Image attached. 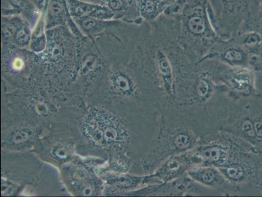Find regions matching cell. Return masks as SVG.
<instances>
[{"label":"cell","mask_w":262,"mask_h":197,"mask_svg":"<svg viewBox=\"0 0 262 197\" xmlns=\"http://www.w3.org/2000/svg\"><path fill=\"white\" fill-rule=\"evenodd\" d=\"M224 130L262 154V91L257 90L249 96L233 98Z\"/></svg>","instance_id":"obj_1"},{"label":"cell","mask_w":262,"mask_h":197,"mask_svg":"<svg viewBox=\"0 0 262 197\" xmlns=\"http://www.w3.org/2000/svg\"><path fill=\"white\" fill-rule=\"evenodd\" d=\"M253 0H210L216 33L223 39L234 36L247 18Z\"/></svg>","instance_id":"obj_2"},{"label":"cell","mask_w":262,"mask_h":197,"mask_svg":"<svg viewBox=\"0 0 262 197\" xmlns=\"http://www.w3.org/2000/svg\"><path fill=\"white\" fill-rule=\"evenodd\" d=\"M217 77L233 97L247 96L257 91L256 73L250 68L233 67L223 63Z\"/></svg>","instance_id":"obj_3"},{"label":"cell","mask_w":262,"mask_h":197,"mask_svg":"<svg viewBox=\"0 0 262 197\" xmlns=\"http://www.w3.org/2000/svg\"><path fill=\"white\" fill-rule=\"evenodd\" d=\"M213 55L216 60L230 67H247L249 55L234 37L228 39H221L214 45Z\"/></svg>","instance_id":"obj_4"},{"label":"cell","mask_w":262,"mask_h":197,"mask_svg":"<svg viewBox=\"0 0 262 197\" xmlns=\"http://www.w3.org/2000/svg\"><path fill=\"white\" fill-rule=\"evenodd\" d=\"M105 121L100 115L94 114L89 116L84 124L85 135L95 144L101 145L117 139L116 129Z\"/></svg>","instance_id":"obj_5"},{"label":"cell","mask_w":262,"mask_h":197,"mask_svg":"<svg viewBox=\"0 0 262 197\" xmlns=\"http://www.w3.org/2000/svg\"><path fill=\"white\" fill-rule=\"evenodd\" d=\"M246 31L256 32L262 40V0H253L250 13L237 33Z\"/></svg>","instance_id":"obj_6"},{"label":"cell","mask_w":262,"mask_h":197,"mask_svg":"<svg viewBox=\"0 0 262 197\" xmlns=\"http://www.w3.org/2000/svg\"><path fill=\"white\" fill-rule=\"evenodd\" d=\"M237 41L250 56L260 54L262 50L260 36L254 31L237 33L234 36Z\"/></svg>","instance_id":"obj_7"},{"label":"cell","mask_w":262,"mask_h":197,"mask_svg":"<svg viewBox=\"0 0 262 197\" xmlns=\"http://www.w3.org/2000/svg\"><path fill=\"white\" fill-rule=\"evenodd\" d=\"M31 137V133L28 130L19 129L11 135L10 141L13 145H23L29 141Z\"/></svg>","instance_id":"obj_8"},{"label":"cell","mask_w":262,"mask_h":197,"mask_svg":"<svg viewBox=\"0 0 262 197\" xmlns=\"http://www.w3.org/2000/svg\"><path fill=\"white\" fill-rule=\"evenodd\" d=\"M189 27L193 33L202 34L206 29L205 20L202 17L199 16L191 17L189 21Z\"/></svg>","instance_id":"obj_9"},{"label":"cell","mask_w":262,"mask_h":197,"mask_svg":"<svg viewBox=\"0 0 262 197\" xmlns=\"http://www.w3.org/2000/svg\"><path fill=\"white\" fill-rule=\"evenodd\" d=\"M210 90L209 82L205 79L200 80L197 86L198 93L201 97L206 96Z\"/></svg>","instance_id":"obj_10"},{"label":"cell","mask_w":262,"mask_h":197,"mask_svg":"<svg viewBox=\"0 0 262 197\" xmlns=\"http://www.w3.org/2000/svg\"><path fill=\"white\" fill-rule=\"evenodd\" d=\"M49 9L51 14L55 15L62 12L63 6L60 0H51L50 3Z\"/></svg>","instance_id":"obj_11"},{"label":"cell","mask_w":262,"mask_h":197,"mask_svg":"<svg viewBox=\"0 0 262 197\" xmlns=\"http://www.w3.org/2000/svg\"><path fill=\"white\" fill-rule=\"evenodd\" d=\"M176 146L180 148H185L190 144L188 138L184 135H178L174 141Z\"/></svg>","instance_id":"obj_12"},{"label":"cell","mask_w":262,"mask_h":197,"mask_svg":"<svg viewBox=\"0 0 262 197\" xmlns=\"http://www.w3.org/2000/svg\"><path fill=\"white\" fill-rule=\"evenodd\" d=\"M115 82L116 85L120 89L123 91H126L129 89V84L127 80L123 76H118Z\"/></svg>","instance_id":"obj_13"},{"label":"cell","mask_w":262,"mask_h":197,"mask_svg":"<svg viewBox=\"0 0 262 197\" xmlns=\"http://www.w3.org/2000/svg\"><path fill=\"white\" fill-rule=\"evenodd\" d=\"M155 0H143L141 5L143 10L146 12H151L155 9Z\"/></svg>","instance_id":"obj_14"},{"label":"cell","mask_w":262,"mask_h":197,"mask_svg":"<svg viewBox=\"0 0 262 197\" xmlns=\"http://www.w3.org/2000/svg\"><path fill=\"white\" fill-rule=\"evenodd\" d=\"M201 177L203 181L207 183H210L214 180L215 174L213 171L207 169L202 174Z\"/></svg>","instance_id":"obj_15"},{"label":"cell","mask_w":262,"mask_h":197,"mask_svg":"<svg viewBox=\"0 0 262 197\" xmlns=\"http://www.w3.org/2000/svg\"><path fill=\"white\" fill-rule=\"evenodd\" d=\"M16 37L18 42L21 43L26 42L28 40V35L23 30L17 33Z\"/></svg>","instance_id":"obj_16"},{"label":"cell","mask_w":262,"mask_h":197,"mask_svg":"<svg viewBox=\"0 0 262 197\" xmlns=\"http://www.w3.org/2000/svg\"><path fill=\"white\" fill-rule=\"evenodd\" d=\"M67 151L64 147H59L54 151V155L59 159H64L67 156Z\"/></svg>","instance_id":"obj_17"},{"label":"cell","mask_w":262,"mask_h":197,"mask_svg":"<svg viewBox=\"0 0 262 197\" xmlns=\"http://www.w3.org/2000/svg\"><path fill=\"white\" fill-rule=\"evenodd\" d=\"M88 21V23L84 24V26L86 27V28H91L93 26V25H94V23L92 20H89Z\"/></svg>","instance_id":"obj_18"},{"label":"cell","mask_w":262,"mask_h":197,"mask_svg":"<svg viewBox=\"0 0 262 197\" xmlns=\"http://www.w3.org/2000/svg\"><path fill=\"white\" fill-rule=\"evenodd\" d=\"M12 1L14 2L15 3H18L20 0H12Z\"/></svg>","instance_id":"obj_19"}]
</instances>
